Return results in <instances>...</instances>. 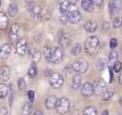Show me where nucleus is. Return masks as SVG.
<instances>
[{
  "label": "nucleus",
  "instance_id": "nucleus-1",
  "mask_svg": "<svg viewBox=\"0 0 122 115\" xmlns=\"http://www.w3.org/2000/svg\"><path fill=\"white\" fill-rule=\"evenodd\" d=\"M99 48H100V42L97 37L90 36L87 38L85 42V50L88 54L93 55L97 53V51L99 50Z\"/></svg>",
  "mask_w": 122,
  "mask_h": 115
},
{
  "label": "nucleus",
  "instance_id": "nucleus-2",
  "mask_svg": "<svg viewBox=\"0 0 122 115\" xmlns=\"http://www.w3.org/2000/svg\"><path fill=\"white\" fill-rule=\"evenodd\" d=\"M55 109L59 114H66L70 110V101L66 97H61L57 99Z\"/></svg>",
  "mask_w": 122,
  "mask_h": 115
},
{
  "label": "nucleus",
  "instance_id": "nucleus-3",
  "mask_svg": "<svg viewBox=\"0 0 122 115\" xmlns=\"http://www.w3.org/2000/svg\"><path fill=\"white\" fill-rule=\"evenodd\" d=\"M63 56H64L63 49L59 47H53V48H51V58H50L49 62H51L54 65L60 64L63 60Z\"/></svg>",
  "mask_w": 122,
  "mask_h": 115
},
{
  "label": "nucleus",
  "instance_id": "nucleus-4",
  "mask_svg": "<svg viewBox=\"0 0 122 115\" xmlns=\"http://www.w3.org/2000/svg\"><path fill=\"white\" fill-rule=\"evenodd\" d=\"M88 67H89V64L84 58H78V59L74 60V62L71 65V68L78 73L86 72Z\"/></svg>",
  "mask_w": 122,
  "mask_h": 115
},
{
  "label": "nucleus",
  "instance_id": "nucleus-5",
  "mask_svg": "<svg viewBox=\"0 0 122 115\" xmlns=\"http://www.w3.org/2000/svg\"><path fill=\"white\" fill-rule=\"evenodd\" d=\"M49 82H50V85H51V86L52 88L57 89V88H60L63 86L64 79H63V77H62L61 74H59L57 72H54V73L51 74Z\"/></svg>",
  "mask_w": 122,
  "mask_h": 115
},
{
  "label": "nucleus",
  "instance_id": "nucleus-6",
  "mask_svg": "<svg viewBox=\"0 0 122 115\" xmlns=\"http://www.w3.org/2000/svg\"><path fill=\"white\" fill-rule=\"evenodd\" d=\"M28 10L31 14L32 17H34L36 19L41 18V9L35 2H33V1L28 2Z\"/></svg>",
  "mask_w": 122,
  "mask_h": 115
},
{
  "label": "nucleus",
  "instance_id": "nucleus-7",
  "mask_svg": "<svg viewBox=\"0 0 122 115\" xmlns=\"http://www.w3.org/2000/svg\"><path fill=\"white\" fill-rule=\"evenodd\" d=\"M58 41H59V45L62 48H68L71 45V35L67 32H64L63 30H60L58 33Z\"/></svg>",
  "mask_w": 122,
  "mask_h": 115
},
{
  "label": "nucleus",
  "instance_id": "nucleus-8",
  "mask_svg": "<svg viewBox=\"0 0 122 115\" xmlns=\"http://www.w3.org/2000/svg\"><path fill=\"white\" fill-rule=\"evenodd\" d=\"M28 42L25 38H21L17 41L16 43V46H15V49H16V52L19 54V55H25L28 51Z\"/></svg>",
  "mask_w": 122,
  "mask_h": 115
},
{
  "label": "nucleus",
  "instance_id": "nucleus-9",
  "mask_svg": "<svg viewBox=\"0 0 122 115\" xmlns=\"http://www.w3.org/2000/svg\"><path fill=\"white\" fill-rule=\"evenodd\" d=\"M92 85H93L94 93H95L96 95L102 94V93L104 92V90L106 89V86H107L105 81L102 80V79H96V80L94 81V84H92Z\"/></svg>",
  "mask_w": 122,
  "mask_h": 115
},
{
  "label": "nucleus",
  "instance_id": "nucleus-10",
  "mask_svg": "<svg viewBox=\"0 0 122 115\" xmlns=\"http://www.w3.org/2000/svg\"><path fill=\"white\" fill-rule=\"evenodd\" d=\"M122 7V3L121 0H110L109 2V9H110V12L111 14L114 15L117 14Z\"/></svg>",
  "mask_w": 122,
  "mask_h": 115
},
{
  "label": "nucleus",
  "instance_id": "nucleus-11",
  "mask_svg": "<svg viewBox=\"0 0 122 115\" xmlns=\"http://www.w3.org/2000/svg\"><path fill=\"white\" fill-rule=\"evenodd\" d=\"M81 93L85 97H90L94 94V89H93V85L90 82H87L83 85L81 88Z\"/></svg>",
  "mask_w": 122,
  "mask_h": 115
},
{
  "label": "nucleus",
  "instance_id": "nucleus-12",
  "mask_svg": "<svg viewBox=\"0 0 122 115\" xmlns=\"http://www.w3.org/2000/svg\"><path fill=\"white\" fill-rule=\"evenodd\" d=\"M81 13L76 9H73L71 12H69V22L71 24H77L81 20Z\"/></svg>",
  "mask_w": 122,
  "mask_h": 115
},
{
  "label": "nucleus",
  "instance_id": "nucleus-13",
  "mask_svg": "<svg viewBox=\"0 0 122 115\" xmlns=\"http://www.w3.org/2000/svg\"><path fill=\"white\" fill-rule=\"evenodd\" d=\"M18 32H19V25L17 23H14L11 26L10 30V34H9V37H10V40L11 43H14L17 40Z\"/></svg>",
  "mask_w": 122,
  "mask_h": 115
},
{
  "label": "nucleus",
  "instance_id": "nucleus-14",
  "mask_svg": "<svg viewBox=\"0 0 122 115\" xmlns=\"http://www.w3.org/2000/svg\"><path fill=\"white\" fill-rule=\"evenodd\" d=\"M10 44H4L0 47V59L2 60H6L7 58H9L10 54Z\"/></svg>",
  "mask_w": 122,
  "mask_h": 115
},
{
  "label": "nucleus",
  "instance_id": "nucleus-15",
  "mask_svg": "<svg viewBox=\"0 0 122 115\" xmlns=\"http://www.w3.org/2000/svg\"><path fill=\"white\" fill-rule=\"evenodd\" d=\"M10 69L8 66H2L0 68V80L3 82H6L10 79Z\"/></svg>",
  "mask_w": 122,
  "mask_h": 115
},
{
  "label": "nucleus",
  "instance_id": "nucleus-16",
  "mask_svg": "<svg viewBox=\"0 0 122 115\" xmlns=\"http://www.w3.org/2000/svg\"><path fill=\"white\" fill-rule=\"evenodd\" d=\"M56 102H57V97L55 95H50L46 99V101H45L46 108L47 109H53V108H55Z\"/></svg>",
  "mask_w": 122,
  "mask_h": 115
},
{
  "label": "nucleus",
  "instance_id": "nucleus-17",
  "mask_svg": "<svg viewBox=\"0 0 122 115\" xmlns=\"http://www.w3.org/2000/svg\"><path fill=\"white\" fill-rule=\"evenodd\" d=\"M84 29L87 32H94L97 29V23L94 20H88L84 24Z\"/></svg>",
  "mask_w": 122,
  "mask_h": 115
},
{
  "label": "nucleus",
  "instance_id": "nucleus-18",
  "mask_svg": "<svg viewBox=\"0 0 122 115\" xmlns=\"http://www.w3.org/2000/svg\"><path fill=\"white\" fill-rule=\"evenodd\" d=\"M73 9H75V8H73L72 5L70 4L68 1L62 2L60 4V6H59V10H60V12L61 13H67V14H69V12H71Z\"/></svg>",
  "mask_w": 122,
  "mask_h": 115
},
{
  "label": "nucleus",
  "instance_id": "nucleus-19",
  "mask_svg": "<svg viewBox=\"0 0 122 115\" xmlns=\"http://www.w3.org/2000/svg\"><path fill=\"white\" fill-rule=\"evenodd\" d=\"M82 9L87 12H92L94 8V4L92 0H81Z\"/></svg>",
  "mask_w": 122,
  "mask_h": 115
},
{
  "label": "nucleus",
  "instance_id": "nucleus-20",
  "mask_svg": "<svg viewBox=\"0 0 122 115\" xmlns=\"http://www.w3.org/2000/svg\"><path fill=\"white\" fill-rule=\"evenodd\" d=\"M81 81H82V77L79 73L75 74L73 77H72V84H71V87L73 90H77L80 86H81Z\"/></svg>",
  "mask_w": 122,
  "mask_h": 115
},
{
  "label": "nucleus",
  "instance_id": "nucleus-21",
  "mask_svg": "<svg viewBox=\"0 0 122 115\" xmlns=\"http://www.w3.org/2000/svg\"><path fill=\"white\" fill-rule=\"evenodd\" d=\"M17 12H18V6H17V4L14 3V2L10 3V6H9V8H8V13H9V15L10 17H14L17 14Z\"/></svg>",
  "mask_w": 122,
  "mask_h": 115
},
{
  "label": "nucleus",
  "instance_id": "nucleus-22",
  "mask_svg": "<svg viewBox=\"0 0 122 115\" xmlns=\"http://www.w3.org/2000/svg\"><path fill=\"white\" fill-rule=\"evenodd\" d=\"M9 19L5 12H0V29H5L8 27Z\"/></svg>",
  "mask_w": 122,
  "mask_h": 115
},
{
  "label": "nucleus",
  "instance_id": "nucleus-23",
  "mask_svg": "<svg viewBox=\"0 0 122 115\" xmlns=\"http://www.w3.org/2000/svg\"><path fill=\"white\" fill-rule=\"evenodd\" d=\"M9 90H10V89H9V86H8L6 84L1 83V84H0V99L5 98V97L8 95Z\"/></svg>",
  "mask_w": 122,
  "mask_h": 115
},
{
  "label": "nucleus",
  "instance_id": "nucleus-24",
  "mask_svg": "<svg viewBox=\"0 0 122 115\" xmlns=\"http://www.w3.org/2000/svg\"><path fill=\"white\" fill-rule=\"evenodd\" d=\"M83 115H97V110L93 105H88L83 111Z\"/></svg>",
  "mask_w": 122,
  "mask_h": 115
},
{
  "label": "nucleus",
  "instance_id": "nucleus-25",
  "mask_svg": "<svg viewBox=\"0 0 122 115\" xmlns=\"http://www.w3.org/2000/svg\"><path fill=\"white\" fill-rule=\"evenodd\" d=\"M28 75L30 77H31V78L36 77V75H37V67H36L35 63H32L30 65V68L28 70Z\"/></svg>",
  "mask_w": 122,
  "mask_h": 115
},
{
  "label": "nucleus",
  "instance_id": "nucleus-26",
  "mask_svg": "<svg viewBox=\"0 0 122 115\" xmlns=\"http://www.w3.org/2000/svg\"><path fill=\"white\" fill-rule=\"evenodd\" d=\"M113 93H114L113 89H105L104 92L102 93V100H103V101H108V100H110V99L112 97Z\"/></svg>",
  "mask_w": 122,
  "mask_h": 115
},
{
  "label": "nucleus",
  "instance_id": "nucleus-27",
  "mask_svg": "<svg viewBox=\"0 0 122 115\" xmlns=\"http://www.w3.org/2000/svg\"><path fill=\"white\" fill-rule=\"evenodd\" d=\"M30 113H31V105L30 103H26L21 109V115H30Z\"/></svg>",
  "mask_w": 122,
  "mask_h": 115
},
{
  "label": "nucleus",
  "instance_id": "nucleus-28",
  "mask_svg": "<svg viewBox=\"0 0 122 115\" xmlns=\"http://www.w3.org/2000/svg\"><path fill=\"white\" fill-rule=\"evenodd\" d=\"M81 49H82V48H81V45H80L79 43H75V44L72 46L71 52V54H72V55H74V56H77V55H79V54H80V52H81Z\"/></svg>",
  "mask_w": 122,
  "mask_h": 115
},
{
  "label": "nucleus",
  "instance_id": "nucleus-29",
  "mask_svg": "<svg viewBox=\"0 0 122 115\" xmlns=\"http://www.w3.org/2000/svg\"><path fill=\"white\" fill-rule=\"evenodd\" d=\"M51 47L50 46H45L44 48H43V54H44V57L45 59L49 62L50 61V58H51Z\"/></svg>",
  "mask_w": 122,
  "mask_h": 115
},
{
  "label": "nucleus",
  "instance_id": "nucleus-30",
  "mask_svg": "<svg viewBox=\"0 0 122 115\" xmlns=\"http://www.w3.org/2000/svg\"><path fill=\"white\" fill-rule=\"evenodd\" d=\"M118 58V53L115 50H111V52L109 53V62L110 64H113L115 61H117Z\"/></svg>",
  "mask_w": 122,
  "mask_h": 115
},
{
  "label": "nucleus",
  "instance_id": "nucleus-31",
  "mask_svg": "<svg viewBox=\"0 0 122 115\" xmlns=\"http://www.w3.org/2000/svg\"><path fill=\"white\" fill-rule=\"evenodd\" d=\"M17 85H18V87L20 90H25L27 87V83L24 78H19L17 81Z\"/></svg>",
  "mask_w": 122,
  "mask_h": 115
},
{
  "label": "nucleus",
  "instance_id": "nucleus-32",
  "mask_svg": "<svg viewBox=\"0 0 122 115\" xmlns=\"http://www.w3.org/2000/svg\"><path fill=\"white\" fill-rule=\"evenodd\" d=\"M122 26V16H117L113 20V28L117 29Z\"/></svg>",
  "mask_w": 122,
  "mask_h": 115
},
{
  "label": "nucleus",
  "instance_id": "nucleus-33",
  "mask_svg": "<svg viewBox=\"0 0 122 115\" xmlns=\"http://www.w3.org/2000/svg\"><path fill=\"white\" fill-rule=\"evenodd\" d=\"M105 67H106V62H105V60L99 59V60L97 61V63H96V67H97V69L101 71V70H103V69L105 68Z\"/></svg>",
  "mask_w": 122,
  "mask_h": 115
},
{
  "label": "nucleus",
  "instance_id": "nucleus-34",
  "mask_svg": "<svg viewBox=\"0 0 122 115\" xmlns=\"http://www.w3.org/2000/svg\"><path fill=\"white\" fill-rule=\"evenodd\" d=\"M112 69H113L115 72H120L121 69H122V63H121L120 61H115V62L113 63Z\"/></svg>",
  "mask_w": 122,
  "mask_h": 115
},
{
  "label": "nucleus",
  "instance_id": "nucleus-35",
  "mask_svg": "<svg viewBox=\"0 0 122 115\" xmlns=\"http://www.w3.org/2000/svg\"><path fill=\"white\" fill-rule=\"evenodd\" d=\"M60 22L63 25H67L69 22V14L67 13H62V15L60 16Z\"/></svg>",
  "mask_w": 122,
  "mask_h": 115
},
{
  "label": "nucleus",
  "instance_id": "nucleus-36",
  "mask_svg": "<svg viewBox=\"0 0 122 115\" xmlns=\"http://www.w3.org/2000/svg\"><path fill=\"white\" fill-rule=\"evenodd\" d=\"M27 94H28V97H29L30 102V103L34 102V99H35V93H34V91H33V90H29V91L27 92Z\"/></svg>",
  "mask_w": 122,
  "mask_h": 115
},
{
  "label": "nucleus",
  "instance_id": "nucleus-37",
  "mask_svg": "<svg viewBox=\"0 0 122 115\" xmlns=\"http://www.w3.org/2000/svg\"><path fill=\"white\" fill-rule=\"evenodd\" d=\"M117 44H118V42H117V40H116V38H112L111 40H110V48H115L116 47H117Z\"/></svg>",
  "mask_w": 122,
  "mask_h": 115
},
{
  "label": "nucleus",
  "instance_id": "nucleus-38",
  "mask_svg": "<svg viewBox=\"0 0 122 115\" xmlns=\"http://www.w3.org/2000/svg\"><path fill=\"white\" fill-rule=\"evenodd\" d=\"M32 57H33L34 62H37V61H39V60H40V58H41V53H40L38 50H36V51L32 54Z\"/></svg>",
  "mask_w": 122,
  "mask_h": 115
},
{
  "label": "nucleus",
  "instance_id": "nucleus-39",
  "mask_svg": "<svg viewBox=\"0 0 122 115\" xmlns=\"http://www.w3.org/2000/svg\"><path fill=\"white\" fill-rule=\"evenodd\" d=\"M92 1H93V4H95L97 7H101L104 2V0H92Z\"/></svg>",
  "mask_w": 122,
  "mask_h": 115
},
{
  "label": "nucleus",
  "instance_id": "nucleus-40",
  "mask_svg": "<svg viewBox=\"0 0 122 115\" xmlns=\"http://www.w3.org/2000/svg\"><path fill=\"white\" fill-rule=\"evenodd\" d=\"M0 115H8V110L6 107H1L0 108Z\"/></svg>",
  "mask_w": 122,
  "mask_h": 115
},
{
  "label": "nucleus",
  "instance_id": "nucleus-41",
  "mask_svg": "<svg viewBox=\"0 0 122 115\" xmlns=\"http://www.w3.org/2000/svg\"><path fill=\"white\" fill-rule=\"evenodd\" d=\"M109 72H110V82H112V79H113V73H112V67H109Z\"/></svg>",
  "mask_w": 122,
  "mask_h": 115
},
{
  "label": "nucleus",
  "instance_id": "nucleus-42",
  "mask_svg": "<svg viewBox=\"0 0 122 115\" xmlns=\"http://www.w3.org/2000/svg\"><path fill=\"white\" fill-rule=\"evenodd\" d=\"M67 1H68L70 4H71V5H75L79 0H67Z\"/></svg>",
  "mask_w": 122,
  "mask_h": 115
},
{
  "label": "nucleus",
  "instance_id": "nucleus-43",
  "mask_svg": "<svg viewBox=\"0 0 122 115\" xmlns=\"http://www.w3.org/2000/svg\"><path fill=\"white\" fill-rule=\"evenodd\" d=\"M33 115H43V112L42 111H40V110H36L35 112H34V114Z\"/></svg>",
  "mask_w": 122,
  "mask_h": 115
},
{
  "label": "nucleus",
  "instance_id": "nucleus-44",
  "mask_svg": "<svg viewBox=\"0 0 122 115\" xmlns=\"http://www.w3.org/2000/svg\"><path fill=\"white\" fill-rule=\"evenodd\" d=\"M108 27H109V22H104V29H108Z\"/></svg>",
  "mask_w": 122,
  "mask_h": 115
},
{
  "label": "nucleus",
  "instance_id": "nucleus-45",
  "mask_svg": "<svg viewBox=\"0 0 122 115\" xmlns=\"http://www.w3.org/2000/svg\"><path fill=\"white\" fill-rule=\"evenodd\" d=\"M101 115H109V111L107 110V109H105L103 112H102V114Z\"/></svg>",
  "mask_w": 122,
  "mask_h": 115
},
{
  "label": "nucleus",
  "instance_id": "nucleus-46",
  "mask_svg": "<svg viewBox=\"0 0 122 115\" xmlns=\"http://www.w3.org/2000/svg\"><path fill=\"white\" fill-rule=\"evenodd\" d=\"M119 83L122 85V73L119 75Z\"/></svg>",
  "mask_w": 122,
  "mask_h": 115
},
{
  "label": "nucleus",
  "instance_id": "nucleus-47",
  "mask_svg": "<svg viewBox=\"0 0 122 115\" xmlns=\"http://www.w3.org/2000/svg\"><path fill=\"white\" fill-rule=\"evenodd\" d=\"M120 105H121V106H122V97L120 98Z\"/></svg>",
  "mask_w": 122,
  "mask_h": 115
},
{
  "label": "nucleus",
  "instance_id": "nucleus-48",
  "mask_svg": "<svg viewBox=\"0 0 122 115\" xmlns=\"http://www.w3.org/2000/svg\"><path fill=\"white\" fill-rule=\"evenodd\" d=\"M121 33H122V26H121Z\"/></svg>",
  "mask_w": 122,
  "mask_h": 115
},
{
  "label": "nucleus",
  "instance_id": "nucleus-49",
  "mask_svg": "<svg viewBox=\"0 0 122 115\" xmlns=\"http://www.w3.org/2000/svg\"><path fill=\"white\" fill-rule=\"evenodd\" d=\"M0 5H1V1H0Z\"/></svg>",
  "mask_w": 122,
  "mask_h": 115
},
{
  "label": "nucleus",
  "instance_id": "nucleus-50",
  "mask_svg": "<svg viewBox=\"0 0 122 115\" xmlns=\"http://www.w3.org/2000/svg\"><path fill=\"white\" fill-rule=\"evenodd\" d=\"M118 115H122V114H118Z\"/></svg>",
  "mask_w": 122,
  "mask_h": 115
}]
</instances>
